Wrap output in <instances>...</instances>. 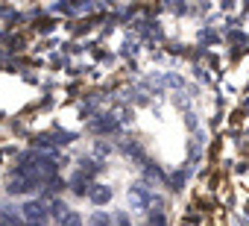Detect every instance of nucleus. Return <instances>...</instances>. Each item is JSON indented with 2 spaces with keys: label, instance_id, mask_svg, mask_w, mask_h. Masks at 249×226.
Masks as SVG:
<instances>
[{
  "label": "nucleus",
  "instance_id": "nucleus-3",
  "mask_svg": "<svg viewBox=\"0 0 249 226\" xmlns=\"http://www.w3.org/2000/svg\"><path fill=\"white\" fill-rule=\"evenodd\" d=\"M129 200H132V206H135V208H147V206L153 203V191H150L147 185H132Z\"/></svg>",
  "mask_w": 249,
  "mask_h": 226
},
{
  "label": "nucleus",
  "instance_id": "nucleus-5",
  "mask_svg": "<svg viewBox=\"0 0 249 226\" xmlns=\"http://www.w3.org/2000/svg\"><path fill=\"white\" fill-rule=\"evenodd\" d=\"M71 188H73L76 194H88V191H91V176L79 170V173H76V176L71 179Z\"/></svg>",
  "mask_w": 249,
  "mask_h": 226
},
{
  "label": "nucleus",
  "instance_id": "nucleus-1",
  "mask_svg": "<svg viewBox=\"0 0 249 226\" xmlns=\"http://www.w3.org/2000/svg\"><path fill=\"white\" fill-rule=\"evenodd\" d=\"M33 188H38V182H36V176H33L30 170L18 168V170L9 176V194H27V191H33Z\"/></svg>",
  "mask_w": 249,
  "mask_h": 226
},
{
  "label": "nucleus",
  "instance_id": "nucleus-8",
  "mask_svg": "<svg viewBox=\"0 0 249 226\" xmlns=\"http://www.w3.org/2000/svg\"><path fill=\"white\" fill-rule=\"evenodd\" d=\"M59 226H82V217H79L76 211H68V214L59 220Z\"/></svg>",
  "mask_w": 249,
  "mask_h": 226
},
{
  "label": "nucleus",
  "instance_id": "nucleus-4",
  "mask_svg": "<svg viewBox=\"0 0 249 226\" xmlns=\"http://www.w3.org/2000/svg\"><path fill=\"white\" fill-rule=\"evenodd\" d=\"M88 197H91V203L103 206V203H108V200H111V188H106V185H91Z\"/></svg>",
  "mask_w": 249,
  "mask_h": 226
},
{
  "label": "nucleus",
  "instance_id": "nucleus-6",
  "mask_svg": "<svg viewBox=\"0 0 249 226\" xmlns=\"http://www.w3.org/2000/svg\"><path fill=\"white\" fill-rule=\"evenodd\" d=\"M88 226H111V214L108 211H94L91 220H88Z\"/></svg>",
  "mask_w": 249,
  "mask_h": 226
},
{
  "label": "nucleus",
  "instance_id": "nucleus-2",
  "mask_svg": "<svg viewBox=\"0 0 249 226\" xmlns=\"http://www.w3.org/2000/svg\"><path fill=\"white\" fill-rule=\"evenodd\" d=\"M24 217H27L30 226H44V223H47V203L30 200V203L24 206Z\"/></svg>",
  "mask_w": 249,
  "mask_h": 226
},
{
  "label": "nucleus",
  "instance_id": "nucleus-7",
  "mask_svg": "<svg viewBox=\"0 0 249 226\" xmlns=\"http://www.w3.org/2000/svg\"><path fill=\"white\" fill-rule=\"evenodd\" d=\"M91 130H97V132H114L117 130V121H111V118L108 121H94Z\"/></svg>",
  "mask_w": 249,
  "mask_h": 226
}]
</instances>
